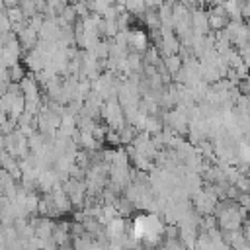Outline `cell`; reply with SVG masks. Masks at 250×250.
Segmentation results:
<instances>
[{"label": "cell", "instance_id": "cell-1", "mask_svg": "<svg viewBox=\"0 0 250 250\" xmlns=\"http://www.w3.org/2000/svg\"><path fill=\"white\" fill-rule=\"evenodd\" d=\"M162 66H164V70H166L170 76H174V74L182 68V59H180L178 55H170V57L162 59Z\"/></svg>", "mask_w": 250, "mask_h": 250}, {"label": "cell", "instance_id": "cell-2", "mask_svg": "<svg viewBox=\"0 0 250 250\" xmlns=\"http://www.w3.org/2000/svg\"><path fill=\"white\" fill-rule=\"evenodd\" d=\"M25 76H27V70H25V66H23L21 62H18V64H14V66L8 68V78H10V82L20 84Z\"/></svg>", "mask_w": 250, "mask_h": 250}, {"label": "cell", "instance_id": "cell-3", "mask_svg": "<svg viewBox=\"0 0 250 250\" xmlns=\"http://www.w3.org/2000/svg\"><path fill=\"white\" fill-rule=\"evenodd\" d=\"M105 143L109 145V148H119V145H121V141H119V133L107 127V133H105V139H104V145H105Z\"/></svg>", "mask_w": 250, "mask_h": 250}, {"label": "cell", "instance_id": "cell-4", "mask_svg": "<svg viewBox=\"0 0 250 250\" xmlns=\"http://www.w3.org/2000/svg\"><path fill=\"white\" fill-rule=\"evenodd\" d=\"M104 250H125V248H123L121 244H117V242H109V244H107Z\"/></svg>", "mask_w": 250, "mask_h": 250}]
</instances>
